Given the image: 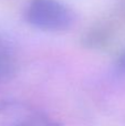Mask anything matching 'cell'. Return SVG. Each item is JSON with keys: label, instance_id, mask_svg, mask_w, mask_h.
Returning a JSON list of instances; mask_svg holds the SVG:
<instances>
[{"label": "cell", "instance_id": "6da1fadb", "mask_svg": "<svg viewBox=\"0 0 125 126\" xmlns=\"http://www.w3.org/2000/svg\"><path fill=\"white\" fill-rule=\"evenodd\" d=\"M26 18L31 26L48 31L65 30L73 22L71 10L58 0H32Z\"/></svg>", "mask_w": 125, "mask_h": 126}, {"label": "cell", "instance_id": "7a4b0ae2", "mask_svg": "<svg viewBox=\"0 0 125 126\" xmlns=\"http://www.w3.org/2000/svg\"><path fill=\"white\" fill-rule=\"evenodd\" d=\"M0 126H60L44 112L18 100H0Z\"/></svg>", "mask_w": 125, "mask_h": 126}, {"label": "cell", "instance_id": "3957f363", "mask_svg": "<svg viewBox=\"0 0 125 126\" xmlns=\"http://www.w3.org/2000/svg\"><path fill=\"white\" fill-rule=\"evenodd\" d=\"M13 52L7 39L0 35V76L2 80L8 78L13 71Z\"/></svg>", "mask_w": 125, "mask_h": 126}, {"label": "cell", "instance_id": "277c9868", "mask_svg": "<svg viewBox=\"0 0 125 126\" xmlns=\"http://www.w3.org/2000/svg\"><path fill=\"white\" fill-rule=\"evenodd\" d=\"M117 67L120 71L125 72V51L122 52V54L120 55L119 60H117Z\"/></svg>", "mask_w": 125, "mask_h": 126}, {"label": "cell", "instance_id": "5b68a950", "mask_svg": "<svg viewBox=\"0 0 125 126\" xmlns=\"http://www.w3.org/2000/svg\"><path fill=\"white\" fill-rule=\"evenodd\" d=\"M1 81H2V79H1V76H0V82H1Z\"/></svg>", "mask_w": 125, "mask_h": 126}]
</instances>
